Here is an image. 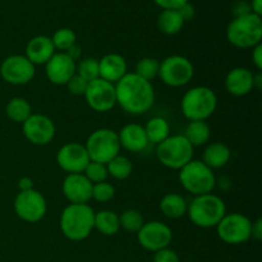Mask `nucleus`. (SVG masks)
I'll return each instance as SVG.
<instances>
[{
	"label": "nucleus",
	"mask_w": 262,
	"mask_h": 262,
	"mask_svg": "<svg viewBox=\"0 0 262 262\" xmlns=\"http://www.w3.org/2000/svg\"><path fill=\"white\" fill-rule=\"evenodd\" d=\"M114 86L117 104L128 114H145L155 102V90L151 82L141 78L135 72L125 74Z\"/></svg>",
	"instance_id": "f257e3e1"
},
{
	"label": "nucleus",
	"mask_w": 262,
	"mask_h": 262,
	"mask_svg": "<svg viewBox=\"0 0 262 262\" xmlns=\"http://www.w3.org/2000/svg\"><path fill=\"white\" fill-rule=\"evenodd\" d=\"M160 211L169 219H179L187 214L188 202L179 193H168L161 199Z\"/></svg>",
	"instance_id": "b1692460"
},
{
	"label": "nucleus",
	"mask_w": 262,
	"mask_h": 262,
	"mask_svg": "<svg viewBox=\"0 0 262 262\" xmlns=\"http://www.w3.org/2000/svg\"><path fill=\"white\" fill-rule=\"evenodd\" d=\"M66 53H67V55L69 56V58H72L77 63V60H78V59L81 58V53H82V51H81V46L73 45L71 49H68V50H67Z\"/></svg>",
	"instance_id": "49530a36"
},
{
	"label": "nucleus",
	"mask_w": 262,
	"mask_h": 262,
	"mask_svg": "<svg viewBox=\"0 0 262 262\" xmlns=\"http://www.w3.org/2000/svg\"><path fill=\"white\" fill-rule=\"evenodd\" d=\"M87 154L91 161L106 165L112 159L119 155L120 143L118 133L109 128H99L89 136L86 141Z\"/></svg>",
	"instance_id": "6e6552de"
},
{
	"label": "nucleus",
	"mask_w": 262,
	"mask_h": 262,
	"mask_svg": "<svg viewBox=\"0 0 262 262\" xmlns=\"http://www.w3.org/2000/svg\"><path fill=\"white\" fill-rule=\"evenodd\" d=\"M55 124L43 114H31L22 123L23 136L32 145L45 146L55 137Z\"/></svg>",
	"instance_id": "2eb2a0df"
},
{
	"label": "nucleus",
	"mask_w": 262,
	"mask_h": 262,
	"mask_svg": "<svg viewBox=\"0 0 262 262\" xmlns=\"http://www.w3.org/2000/svg\"><path fill=\"white\" fill-rule=\"evenodd\" d=\"M92 186L94 184L83 173L67 174L61 184V191L71 204H89L90 200H92Z\"/></svg>",
	"instance_id": "a211bd4d"
},
{
	"label": "nucleus",
	"mask_w": 262,
	"mask_h": 262,
	"mask_svg": "<svg viewBox=\"0 0 262 262\" xmlns=\"http://www.w3.org/2000/svg\"><path fill=\"white\" fill-rule=\"evenodd\" d=\"M215 186L219 187L222 191L228 192L230 188H232V181H230L228 177L223 176V177H220L219 179H216V182H215Z\"/></svg>",
	"instance_id": "c03bdc74"
},
{
	"label": "nucleus",
	"mask_w": 262,
	"mask_h": 262,
	"mask_svg": "<svg viewBox=\"0 0 262 262\" xmlns=\"http://www.w3.org/2000/svg\"><path fill=\"white\" fill-rule=\"evenodd\" d=\"M87 84L89 82L86 79H83L82 77H79L78 74H74L71 79L67 83V87H68V91L71 92L74 96H83L84 92H86Z\"/></svg>",
	"instance_id": "e433bc0d"
},
{
	"label": "nucleus",
	"mask_w": 262,
	"mask_h": 262,
	"mask_svg": "<svg viewBox=\"0 0 262 262\" xmlns=\"http://www.w3.org/2000/svg\"><path fill=\"white\" fill-rule=\"evenodd\" d=\"M252 63L258 72L262 71V43L252 48Z\"/></svg>",
	"instance_id": "a19ab883"
},
{
	"label": "nucleus",
	"mask_w": 262,
	"mask_h": 262,
	"mask_svg": "<svg viewBox=\"0 0 262 262\" xmlns=\"http://www.w3.org/2000/svg\"><path fill=\"white\" fill-rule=\"evenodd\" d=\"M152 262H181V258L176 251L166 247L158 252H154Z\"/></svg>",
	"instance_id": "4c0bfd02"
},
{
	"label": "nucleus",
	"mask_w": 262,
	"mask_h": 262,
	"mask_svg": "<svg viewBox=\"0 0 262 262\" xmlns=\"http://www.w3.org/2000/svg\"><path fill=\"white\" fill-rule=\"evenodd\" d=\"M179 182L182 187L193 196L211 193L215 189L214 170L201 160H191L179 170Z\"/></svg>",
	"instance_id": "423d86ee"
},
{
	"label": "nucleus",
	"mask_w": 262,
	"mask_h": 262,
	"mask_svg": "<svg viewBox=\"0 0 262 262\" xmlns=\"http://www.w3.org/2000/svg\"><path fill=\"white\" fill-rule=\"evenodd\" d=\"M156 25L160 32L165 35H177L183 28L184 20L178 10L165 9L159 14Z\"/></svg>",
	"instance_id": "bb28decb"
},
{
	"label": "nucleus",
	"mask_w": 262,
	"mask_h": 262,
	"mask_svg": "<svg viewBox=\"0 0 262 262\" xmlns=\"http://www.w3.org/2000/svg\"><path fill=\"white\" fill-rule=\"evenodd\" d=\"M127 73V61L119 54H106L99 60V77L110 83L115 84Z\"/></svg>",
	"instance_id": "4be33fe9"
},
{
	"label": "nucleus",
	"mask_w": 262,
	"mask_h": 262,
	"mask_svg": "<svg viewBox=\"0 0 262 262\" xmlns=\"http://www.w3.org/2000/svg\"><path fill=\"white\" fill-rule=\"evenodd\" d=\"M54 54H55V48H54L51 37L38 35L28 41L25 56L33 66H42L50 60Z\"/></svg>",
	"instance_id": "aec40b11"
},
{
	"label": "nucleus",
	"mask_w": 262,
	"mask_h": 262,
	"mask_svg": "<svg viewBox=\"0 0 262 262\" xmlns=\"http://www.w3.org/2000/svg\"><path fill=\"white\" fill-rule=\"evenodd\" d=\"M120 147L125 148L129 152H141L148 146L147 136L145 128L136 123L125 124L118 133Z\"/></svg>",
	"instance_id": "412c9836"
},
{
	"label": "nucleus",
	"mask_w": 262,
	"mask_h": 262,
	"mask_svg": "<svg viewBox=\"0 0 262 262\" xmlns=\"http://www.w3.org/2000/svg\"><path fill=\"white\" fill-rule=\"evenodd\" d=\"M232 12L235 18V17H242V15L250 14V13H252V10H251L250 3L245 2V0H239V2H237L234 5H233Z\"/></svg>",
	"instance_id": "ea45409f"
},
{
	"label": "nucleus",
	"mask_w": 262,
	"mask_h": 262,
	"mask_svg": "<svg viewBox=\"0 0 262 262\" xmlns=\"http://www.w3.org/2000/svg\"><path fill=\"white\" fill-rule=\"evenodd\" d=\"M32 110H31L30 102L27 101L23 97H13L8 101L7 106H5V114L9 118L12 122L14 123H20L22 124L31 114H32Z\"/></svg>",
	"instance_id": "c85d7f7f"
},
{
	"label": "nucleus",
	"mask_w": 262,
	"mask_h": 262,
	"mask_svg": "<svg viewBox=\"0 0 262 262\" xmlns=\"http://www.w3.org/2000/svg\"><path fill=\"white\" fill-rule=\"evenodd\" d=\"M13 207L20 220L32 224L43 219L48 211V202L41 192L32 188L28 191H19L15 196Z\"/></svg>",
	"instance_id": "9b49d317"
},
{
	"label": "nucleus",
	"mask_w": 262,
	"mask_h": 262,
	"mask_svg": "<svg viewBox=\"0 0 262 262\" xmlns=\"http://www.w3.org/2000/svg\"><path fill=\"white\" fill-rule=\"evenodd\" d=\"M217 96L215 91L206 86H196L186 92L182 97L181 109L188 120H206L215 113Z\"/></svg>",
	"instance_id": "20e7f679"
},
{
	"label": "nucleus",
	"mask_w": 262,
	"mask_h": 262,
	"mask_svg": "<svg viewBox=\"0 0 262 262\" xmlns=\"http://www.w3.org/2000/svg\"><path fill=\"white\" fill-rule=\"evenodd\" d=\"M262 89V73L257 72L253 76V90H261Z\"/></svg>",
	"instance_id": "09e8293b"
},
{
	"label": "nucleus",
	"mask_w": 262,
	"mask_h": 262,
	"mask_svg": "<svg viewBox=\"0 0 262 262\" xmlns=\"http://www.w3.org/2000/svg\"><path fill=\"white\" fill-rule=\"evenodd\" d=\"M83 96L87 105L95 112H110L117 105L115 86L102 78H96L89 82Z\"/></svg>",
	"instance_id": "ddd939ff"
},
{
	"label": "nucleus",
	"mask_w": 262,
	"mask_h": 262,
	"mask_svg": "<svg viewBox=\"0 0 262 262\" xmlns=\"http://www.w3.org/2000/svg\"><path fill=\"white\" fill-rule=\"evenodd\" d=\"M77 63L67 55V53L54 54L50 60L45 64V73L49 81L58 86L68 83L69 79L76 74Z\"/></svg>",
	"instance_id": "f3484780"
},
{
	"label": "nucleus",
	"mask_w": 262,
	"mask_h": 262,
	"mask_svg": "<svg viewBox=\"0 0 262 262\" xmlns=\"http://www.w3.org/2000/svg\"><path fill=\"white\" fill-rule=\"evenodd\" d=\"M90 161L84 145L77 142L66 143L56 154V163L68 174L83 173Z\"/></svg>",
	"instance_id": "dca6fc26"
},
{
	"label": "nucleus",
	"mask_w": 262,
	"mask_h": 262,
	"mask_svg": "<svg viewBox=\"0 0 262 262\" xmlns=\"http://www.w3.org/2000/svg\"><path fill=\"white\" fill-rule=\"evenodd\" d=\"M143 128H145L148 142L156 143V145L163 142L170 136V125L168 120L161 117L151 118Z\"/></svg>",
	"instance_id": "cd10ccee"
},
{
	"label": "nucleus",
	"mask_w": 262,
	"mask_h": 262,
	"mask_svg": "<svg viewBox=\"0 0 262 262\" xmlns=\"http://www.w3.org/2000/svg\"><path fill=\"white\" fill-rule=\"evenodd\" d=\"M227 214V206L222 197L214 193L194 196L187 207V215L196 227L215 228Z\"/></svg>",
	"instance_id": "7ed1b4c3"
},
{
	"label": "nucleus",
	"mask_w": 262,
	"mask_h": 262,
	"mask_svg": "<svg viewBox=\"0 0 262 262\" xmlns=\"http://www.w3.org/2000/svg\"><path fill=\"white\" fill-rule=\"evenodd\" d=\"M217 237L227 245H242L251 239L252 222L239 212L225 214L216 225Z\"/></svg>",
	"instance_id": "9d476101"
},
{
	"label": "nucleus",
	"mask_w": 262,
	"mask_h": 262,
	"mask_svg": "<svg viewBox=\"0 0 262 262\" xmlns=\"http://www.w3.org/2000/svg\"><path fill=\"white\" fill-rule=\"evenodd\" d=\"M255 74L245 67H237L229 71L225 77V89L233 96H246L253 90Z\"/></svg>",
	"instance_id": "6ab92c4d"
},
{
	"label": "nucleus",
	"mask_w": 262,
	"mask_h": 262,
	"mask_svg": "<svg viewBox=\"0 0 262 262\" xmlns=\"http://www.w3.org/2000/svg\"><path fill=\"white\" fill-rule=\"evenodd\" d=\"M160 61L155 58H142L137 61L135 68V73L146 81H152L159 74Z\"/></svg>",
	"instance_id": "2f4dec72"
},
{
	"label": "nucleus",
	"mask_w": 262,
	"mask_h": 262,
	"mask_svg": "<svg viewBox=\"0 0 262 262\" xmlns=\"http://www.w3.org/2000/svg\"><path fill=\"white\" fill-rule=\"evenodd\" d=\"M94 229L99 230L102 235H115L120 229L119 215L112 210H101L95 212Z\"/></svg>",
	"instance_id": "393cba45"
},
{
	"label": "nucleus",
	"mask_w": 262,
	"mask_h": 262,
	"mask_svg": "<svg viewBox=\"0 0 262 262\" xmlns=\"http://www.w3.org/2000/svg\"><path fill=\"white\" fill-rule=\"evenodd\" d=\"M115 196V188L106 181L92 186V199L97 202H107Z\"/></svg>",
	"instance_id": "c9c22d12"
},
{
	"label": "nucleus",
	"mask_w": 262,
	"mask_h": 262,
	"mask_svg": "<svg viewBox=\"0 0 262 262\" xmlns=\"http://www.w3.org/2000/svg\"><path fill=\"white\" fill-rule=\"evenodd\" d=\"M51 41H53V45L55 48V50H59L60 53H66L68 49L76 45L77 35L72 28H59L58 31L54 32Z\"/></svg>",
	"instance_id": "7c9ffc66"
},
{
	"label": "nucleus",
	"mask_w": 262,
	"mask_h": 262,
	"mask_svg": "<svg viewBox=\"0 0 262 262\" xmlns=\"http://www.w3.org/2000/svg\"><path fill=\"white\" fill-rule=\"evenodd\" d=\"M179 14L182 15V18H183V20L186 22V20H191L192 18L194 17V7L192 4H189V2L187 3V4H184L183 7H181L178 9Z\"/></svg>",
	"instance_id": "79ce46f5"
},
{
	"label": "nucleus",
	"mask_w": 262,
	"mask_h": 262,
	"mask_svg": "<svg viewBox=\"0 0 262 262\" xmlns=\"http://www.w3.org/2000/svg\"><path fill=\"white\" fill-rule=\"evenodd\" d=\"M155 4L158 7H160L161 9L165 10V9H174V10H178L179 8L183 7L184 4L189 2V0H154Z\"/></svg>",
	"instance_id": "58836bf2"
},
{
	"label": "nucleus",
	"mask_w": 262,
	"mask_h": 262,
	"mask_svg": "<svg viewBox=\"0 0 262 262\" xmlns=\"http://www.w3.org/2000/svg\"><path fill=\"white\" fill-rule=\"evenodd\" d=\"M83 174L92 184L105 182L107 177H109L106 165L101 163H96V161H90V163L87 164L86 169H84Z\"/></svg>",
	"instance_id": "f704fd0d"
},
{
	"label": "nucleus",
	"mask_w": 262,
	"mask_h": 262,
	"mask_svg": "<svg viewBox=\"0 0 262 262\" xmlns=\"http://www.w3.org/2000/svg\"><path fill=\"white\" fill-rule=\"evenodd\" d=\"M119 223L120 228H123L127 232L137 233L142 228V225L145 224V220H143V216L141 215L140 211L130 209L125 210L120 214Z\"/></svg>",
	"instance_id": "473e14b6"
},
{
	"label": "nucleus",
	"mask_w": 262,
	"mask_h": 262,
	"mask_svg": "<svg viewBox=\"0 0 262 262\" xmlns=\"http://www.w3.org/2000/svg\"><path fill=\"white\" fill-rule=\"evenodd\" d=\"M137 239L145 250L150 252H158L163 248L169 247L173 239V232L165 223L152 220L145 223L138 230Z\"/></svg>",
	"instance_id": "f8f14e48"
},
{
	"label": "nucleus",
	"mask_w": 262,
	"mask_h": 262,
	"mask_svg": "<svg viewBox=\"0 0 262 262\" xmlns=\"http://www.w3.org/2000/svg\"><path fill=\"white\" fill-rule=\"evenodd\" d=\"M227 38L238 49H252L261 43L262 19L260 15L250 14L233 18L227 27Z\"/></svg>",
	"instance_id": "39448f33"
},
{
	"label": "nucleus",
	"mask_w": 262,
	"mask_h": 262,
	"mask_svg": "<svg viewBox=\"0 0 262 262\" xmlns=\"http://www.w3.org/2000/svg\"><path fill=\"white\" fill-rule=\"evenodd\" d=\"M35 72V66L25 55H10L0 64V77L3 81L14 86L32 81Z\"/></svg>",
	"instance_id": "4468645a"
},
{
	"label": "nucleus",
	"mask_w": 262,
	"mask_h": 262,
	"mask_svg": "<svg viewBox=\"0 0 262 262\" xmlns=\"http://www.w3.org/2000/svg\"><path fill=\"white\" fill-rule=\"evenodd\" d=\"M18 188H19V191H28V189H32L33 188L32 179L28 178V177H23V178H20L19 182H18Z\"/></svg>",
	"instance_id": "a18cd8bd"
},
{
	"label": "nucleus",
	"mask_w": 262,
	"mask_h": 262,
	"mask_svg": "<svg viewBox=\"0 0 262 262\" xmlns=\"http://www.w3.org/2000/svg\"><path fill=\"white\" fill-rule=\"evenodd\" d=\"M232 158V151L225 143L212 142L206 146L202 154V163L210 169H220L227 165Z\"/></svg>",
	"instance_id": "5701e85b"
},
{
	"label": "nucleus",
	"mask_w": 262,
	"mask_h": 262,
	"mask_svg": "<svg viewBox=\"0 0 262 262\" xmlns=\"http://www.w3.org/2000/svg\"><path fill=\"white\" fill-rule=\"evenodd\" d=\"M192 61L183 55H170L160 63L159 74L164 84L169 87H183L193 78Z\"/></svg>",
	"instance_id": "1a4fd4ad"
},
{
	"label": "nucleus",
	"mask_w": 262,
	"mask_h": 262,
	"mask_svg": "<svg viewBox=\"0 0 262 262\" xmlns=\"http://www.w3.org/2000/svg\"><path fill=\"white\" fill-rule=\"evenodd\" d=\"M251 5V10H252L253 14H257L260 15L262 14V0H252V2L250 3Z\"/></svg>",
	"instance_id": "de8ad7c7"
},
{
	"label": "nucleus",
	"mask_w": 262,
	"mask_h": 262,
	"mask_svg": "<svg viewBox=\"0 0 262 262\" xmlns=\"http://www.w3.org/2000/svg\"><path fill=\"white\" fill-rule=\"evenodd\" d=\"M156 156L166 168L181 170L186 164L193 160V146L183 135H170L159 143Z\"/></svg>",
	"instance_id": "0eeeda50"
},
{
	"label": "nucleus",
	"mask_w": 262,
	"mask_h": 262,
	"mask_svg": "<svg viewBox=\"0 0 262 262\" xmlns=\"http://www.w3.org/2000/svg\"><path fill=\"white\" fill-rule=\"evenodd\" d=\"M76 74L86 79L87 82H91L94 79L100 78L99 77V60L95 58H86L79 60L76 66Z\"/></svg>",
	"instance_id": "72a5a7b5"
},
{
	"label": "nucleus",
	"mask_w": 262,
	"mask_h": 262,
	"mask_svg": "<svg viewBox=\"0 0 262 262\" xmlns=\"http://www.w3.org/2000/svg\"><path fill=\"white\" fill-rule=\"evenodd\" d=\"M107 174L117 181H124L132 174L133 165L127 156L118 155L106 164Z\"/></svg>",
	"instance_id": "c756f323"
},
{
	"label": "nucleus",
	"mask_w": 262,
	"mask_h": 262,
	"mask_svg": "<svg viewBox=\"0 0 262 262\" xmlns=\"http://www.w3.org/2000/svg\"><path fill=\"white\" fill-rule=\"evenodd\" d=\"M251 238L255 241L262 239V220L257 219L252 222V228H251Z\"/></svg>",
	"instance_id": "37998d69"
},
{
	"label": "nucleus",
	"mask_w": 262,
	"mask_h": 262,
	"mask_svg": "<svg viewBox=\"0 0 262 262\" xmlns=\"http://www.w3.org/2000/svg\"><path fill=\"white\" fill-rule=\"evenodd\" d=\"M183 136L193 147H199V146L209 143L210 137H211V129L205 120H193L187 125Z\"/></svg>",
	"instance_id": "a878e982"
},
{
	"label": "nucleus",
	"mask_w": 262,
	"mask_h": 262,
	"mask_svg": "<svg viewBox=\"0 0 262 262\" xmlns=\"http://www.w3.org/2000/svg\"><path fill=\"white\" fill-rule=\"evenodd\" d=\"M95 211L89 204H69L60 215V230L64 237L79 242L94 230Z\"/></svg>",
	"instance_id": "f03ea898"
}]
</instances>
